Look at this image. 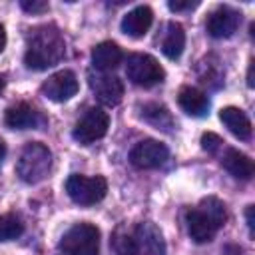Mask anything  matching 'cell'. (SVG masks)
Listing matches in <instances>:
<instances>
[{"label":"cell","mask_w":255,"mask_h":255,"mask_svg":"<svg viewBox=\"0 0 255 255\" xmlns=\"http://www.w3.org/2000/svg\"><path fill=\"white\" fill-rule=\"evenodd\" d=\"M66 54V42L60 30L54 24L40 26L28 34L26 40V54L24 64L28 70H48L50 66L58 64Z\"/></svg>","instance_id":"cell-1"},{"label":"cell","mask_w":255,"mask_h":255,"mask_svg":"<svg viewBox=\"0 0 255 255\" xmlns=\"http://www.w3.org/2000/svg\"><path fill=\"white\" fill-rule=\"evenodd\" d=\"M116 255H165L161 231L151 221L122 225L114 233Z\"/></svg>","instance_id":"cell-2"},{"label":"cell","mask_w":255,"mask_h":255,"mask_svg":"<svg viewBox=\"0 0 255 255\" xmlns=\"http://www.w3.org/2000/svg\"><path fill=\"white\" fill-rule=\"evenodd\" d=\"M227 219L225 203L217 197H205L199 201L195 209H189L185 215L187 233L195 243H207L215 237V233L223 227Z\"/></svg>","instance_id":"cell-3"},{"label":"cell","mask_w":255,"mask_h":255,"mask_svg":"<svg viewBox=\"0 0 255 255\" xmlns=\"http://www.w3.org/2000/svg\"><path fill=\"white\" fill-rule=\"evenodd\" d=\"M50 167H52V151L48 149V145H44L40 141H30L20 151V157L16 163V173L24 183L34 185V183H40L42 179H46Z\"/></svg>","instance_id":"cell-4"},{"label":"cell","mask_w":255,"mask_h":255,"mask_svg":"<svg viewBox=\"0 0 255 255\" xmlns=\"http://www.w3.org/2000/svg\"><path fill=\"white\" fill-rule=\"evenodd\" d=\"M60 251L64 255H98L100 229L92 223H76L60 239Z\"/></svg>","instance_id":"cell-5"},{"label":"cell","mask_w":255,"mask_h":255,"mask_svg":"<svg viewBox=\"0 0 255 255\" xmlns=\"http://www.w3.org/2000/svg\"><path fill=\"white\" fill-rule=\"evenodd\" d=\"M126 76L131 84L139 88H151L165 78V70L161 64L149 54H131L126 62Z\"/></svg>","instance_id":"cell-6"},{"label":"cell","mask_w":255,"mask_h":255,"mask_svg":"<svg viewBox=\"0 0 255 255\" xmlns=\"http://www.w3.org/2000/svg\"><path fill=\"white\" fill-rule=\"evenodd\" d=\"M66 191L70 195V199L78 205H94L98 201H102L108 193V181L102 175H80L74 173L68 177L66 181Z\"/></svg>","instance_id":"cell-7"},{"label":"cell","mask_w":255,"mask_h":255,"mask_svg":"<svg viewBox=\"0 0 255 255\" xmlns=\"http://www.w3.org/2000/svg\"><path fill=\"white\" fill-rule=\"evenodd\" d=\"M110 128V116L102 108H88L84 116L74 126V139L82 145H90L96 139H102L108 133Z\"/></svg>","instance_id":"cell-8"},{"label":"cell","mask_w":255,"mask_h":255,"mask_svg":"<svg viewBox=\"0 0 255 255\" xmlns=\"http://www.w3.org/2000/svg\"><path fill=\"white\" fill-rule=\"evenodd\" d=\"M169 157V149L165 143L157 139H141L129 151V161L137 169H157Z\"/></svg>","instance_id":"cell-9"},{"label":"cell","mask_w":255,"mask_h":255,"mask_svg":"<svg viewBox=\"0 0 255 255\" xmlns=\"http://www.w3.org/2000/svg\"><path fill=\"white\" fill-rule=\"evenodd\" d=\"M88 82H90V88H92L96 100L102 106L114 108V106H118L122 102V98H124V82L118 76H112V74H106V72H96V74L88 76Z\"/></svg>","instance_id":"cell-10"},{"label":"cell","mask_w":255,"mask_h":255,"mask_svg":"<svg viewBox=\"0 0 255 255\" xmlns=\"http://www.w3.org/2000/svg\"><path fill=\"white\" fill-rule=\"evenodd\" d=\"M241 24V12L231 6H217L205 20V30L211 38H229Z\"/></svg>","instance_id":"cell-11"},{"label":"cell","mask_w":255,"mask_h":255,"mask_svg":"<svg viewBox=\"0 0 255 255\" xmlns=\"http://www.w3.org/2000/svg\"><path fill=\"white\" fill-rule=\"evenodd\" d=\"M40 92L52 100V102H68L70 98H74L78 94V80L76 74L70 70H60L56 74H52L40 88Z\"/></svg>","instance_id":"cell-12"},{"label":"cell","mask_w":255,"mask_h":255,"mask_svg":"<svg viewBox=\"0 0 255 255\" xmlns=\"http://www.w3.org/2000/svg\"><path fill=\"white\" fill-rule=\"evenodd\" d=\"M42 116L40 112H36L28 102H18L14 106H10L4 114V124L10 129H32L42 126Z\"/></svg>","instance_id":"cell-13"},{"label":"cell","mask_w":255,"mask_h":255,"mask_svg":"<svg viewBox=\"0 0 255 255\" xmlns=\"http://www.w3.org/2000/svg\"><path fill=\"white\" fill-rule=\"evenodd\" d=\"M153 22V12L149 6H135L133 10H129L124 18H122V32L129 38H141L147 34V30L151 28Z\"/></svg>","instance_id":"cell-14"},{"label":"cell","mask_w":255,"mask_h":255,"mask_svg":"<svg viewBox=\"0 0 255 255\" xmlns=\"http://www.w3.org/2000/svg\"><path fill=\"white\" fill-rule=\"evenodd\" d=\"M177 104L187 116H193V118H203L209 112V98L193 86H181L179 88Z\"/></svg>","instance_id":"cell-15"},{"label":"cell","mask_w":255,"mask_h":255,"mask_svg":"<svg viewBox=\"0 0 255 255\" xmlns=\"http://www.w3.org/2000/svg\"><path fill=\"white\" fill-rule=\"evenodd\" d=\"M124 60V52L116 42H100L92 50V64L98 72H112Z\"/></svg>","instance_id":"cell-16"},{"label":"cell","mask_w":255,"mask_h":255,"mask_svg":"<svg viewBox=\"0 0 255 255\" xmlns=\"http://www.w3.org/2000/svg\"><path fill=\"white\" fill-rule=\"evenodd\" d=\"M219 120L235 137H239L243 141L251 139V122L243 110H239L235 106H227L219 112Z\"/></svg>","instance_id":"cell-17"},{"label":"cell","mask_w":255,"mask_h":255,"mask_svg":"<svg viewBox=\"0 0 255 255\" xmlns=\"http://www.w3.org/2000/svg\"><path fill=\"white\" fill-rule=\"evenodd\" d=\"M221 165L237 179H251L253 177V161L249 155L235 147H227L221 155Z\"/></svg>","instance_id":"cell-18"},{"label":"cell","mask_w":255,"mask_h":255,"mask_svg":"<svg viewBox=\"0 0 255 255\" xmlns=\"http://www.w3.org/2000/svg\"><path fill=\"white\" fill-rule=\"evenodd\" d=\"M139 118L153 126L155 129H161V131H171L175 128V122L169 114V110L163 106V104H157V102H149V104H143L139 108Z\"/></svg>","instance_id":"cell-19"},{"label":"cell","mask_w":255,"mask_h":255,"mask_svg":"<svg viewBox=\"0 0 255 255\" xmlns=\"http://www.w3.org/2000/svg\"><path fill=\"white\" fill-rule=\"evenodd\" d=\"M185 48V30L177 22H169L161 40V52L169 60H177Z\"/></svg>","instance_id":"cell-20"},{"label":"cell","mask_w":255,"mask_h":255,"mask_svg":"<svg viewBox=\"0 0 255 255\" xmlns=\"http://www.w3.org/2000/svg\"><path fill=\"white\" fill-rule=\"evenodd\" d=\"M22 233H24V223L18 215L14 213L0 215V243L18 239Z\"/></svg>","instance_id":"cell-21"},{"label":"cell","mask_w":255,"mask_h":255,"mask_svg":"<svg viewBox=\"0 0 255 255\" xmlns=\"http://www.w3.org/2000/svg\"><path fill=\"white\" fill-rule=\"evenodd\" d=\"M223 139L217 135V133H213V131H207V133H203L201 135V147L207 151V153H217L221 147H223Z\"/></svg>","instance_id":"cell-22"},{"label":"cell","mask_w":255,"mask_h":255,"mask_svg":"<svg viewBox=\"0 0 255 255\" xmlns=\"http://www.w3.org/2000/svg\"><path fill=\"white\" fill-rule=\"evenodd\" d=\"M20 6H22V10H26L30 14H42L48 10V2H44V0H22Z\"/></svg>","instance_id":"cell-23"},{"label":"cell","mask_w":255,"mask_h":255,"mask_svg":"<svg viewBox=\"0 0 255 255\" xmlns=\"http://www.w3.org/2000/svg\"><path fill=\"white\" fill-rule=\"evenodd\" d=\"M167 6H169L171 12H183V10H193V8H197L199 2H191V0H187V2H177V0H175V2H173V0H169Z\"/></svg>","instance_id":"cell-24"},{"label":"cell","mask_w":255,"mask_h":255,"mask_svg":"<svg viewBox=\"0 0 255 255\" xmlns=\"http://www.w3.org/2000/svg\"><path fill=\"white\" fill-rule=\"evenodd\" d=\"M245 217H247V227H249V233H253V205H249V207H247Z\"/></svg>","instance_id":"cell-25"},{"label":"cell","mask_w":255,"mask_h":255,"mask_svg":"<svg viewBox=\"0 0 255 255\" xmlns=\"http://www.w3.org/2000/svg\"><path fill=\"white\" fill-rule=\"evenodd\" d=\"M247 86H249V88L255 86V80H253V62L249 64V70H247Z\"/></svg>","instance_id":"cell-26"},{"label":"cell","mask_w":255,"mask_h":255,"mask_svg":"<svg viewBox=\"0 0 255 255\" xmlns=\"http://www.w3.org/2000/svg\"><path fill=\"white\" fill-rule=\"evenodd\" d=\"M4 46H6V30H4V26L0 24V52L4 50Z\"/></svg>","instance_id":"cell-27"},{"label":"cell","mask_w":255,"mask_h":255,"mask_svg":"<svg viewBox=\"0 0 255 255\" xmlns=\"http://www.w3.org/2000/svg\"><path fill=\"white\" fill-rule=\"evenodd\" d=\"M4 155H6V143L0 139V163H2V159H4Z\"/></svg>","instance_id":"cell-28"},{"label":"cell","mask_w":255,"mask_h":255,"mask_svg":"<svg viewBox=\"0 0 255 255\" xmlns=\"http://www.w3.org/2000/svg\"><path fill=\"white\" fill-rule=\"evenodd\" d=\"M2 90H4V78L0 76V92H2Z\"/></svg>","instance_id":"cell-29"}]
</instances>
